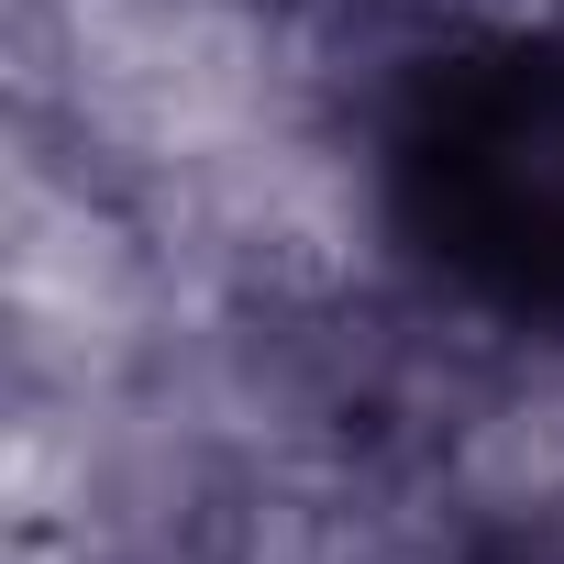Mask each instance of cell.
Wrapping results in <instances>:
<instances>
[{
	"instance_id": "6da1fadb",
	"label": "cell",
	"mask_w": 564,
	"mask_h": 564,
	"mask_svg": "<svg viewBox=\"0 0 564 564\" xmlns=\"http://www.w3.org/2000/svg\"><path fill=\"white\" fill-rule=\"evenodd\" d=\"M399 155L410 210L465 289L520 322H564V56L509 45L443 67Z\"/></svg>"
}]
</instances>
